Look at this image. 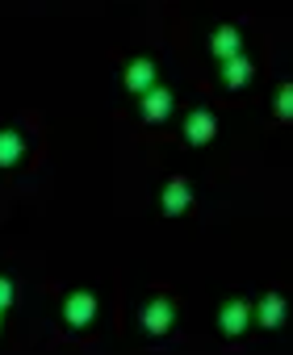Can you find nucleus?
<instances>
[{
  "label": "nucleus",
  "mask_w": 293,
  "mask_h": 355,
  "mask_svg": "<svg viewBox=\"0 0 293 355\" xmlns=\"http://www.w3.org/2000/svg\"><path fill=\"white\" fill-rule=\"evenodd\" d=\"M142 113H146V121H160V117H168L172 113V96H168V88H146L142 92Z\"/></svg>",
  "instance_id": "nucleus-1"
},
{
  "label": "nucleus",
  "mask_w": 293,
  "mask_h": 355,
  "mask_svg": "<svg viewBox=\"0 0 293 355\" xmlns=\"http://www.w3.org/2000/svg\"><path fill=\"white\" fill-rule=\"evenodd\" d=\"M92 313H97V301H92L88 293H76V297H67V305H63V318H67L72 326H88Z\"/></svg>",
  "instance_id": "nucleus-2"
},
{
  "label": "nucleus",
  "mask_w": 293,
  "mask_h": 355,
  "mask_svg": "<svg viewBox=\"0 0 293 355\" xmlns=\"http://www.w3.org/2000/svg\"><path fill=\"white\" fill-rule=\"evenodd\" d=\"M142 326L151 330V334H164L172 326V305L168 301H151V305H146V313H142Z\"/></svg>",
  "instance_id": "nucleus-3"
},
{
  "label": "nucleus",
  "mask_w": 293,
  "mask_h": 355,
  "mask_svg": "<svg viewBox=\"0 0 293 355\" xmlns=\"http://www.w3.org/2000/svg\"><path fill=\"white\" fill-rule=\"evenodd\" d=\"M222 80H226L231 88H243V84L251 80V63H247L243 55H231V59H222Z\"/></svg>",
  "instance_id": "nucleus-4"
},
{
  "label": "nucleus",
  "mask_w": 293,
  "mask_h": 355,
  "mask_svg": "<svg viewBox=\"0 0 293 355\" xmlns=\"http://www.w3.org/2000/svg\"><path fill=\"white\" fill-rule=\"evenodd\" d=\"M126 84H130V92H138V96H142L146 88L156 84V67L146 63V59H138V63H134V67L126 71Z\"/></svg>",
  "instance_id": "nucleus-5"
},
{
  "label": "nucleus",
  "mask_w": 293,
  "mask_h": 355,
  "mask_svg": "<svg viewBox=\"0 0 293 355\" xmlns=\"http://www.w3.org/2000/svg\"><path fill=\"white\" fill-rule=\"evenodd\" d=\"M185 138L197 146V142H210L214 138V113H193L189 125H185Z\"/></svg>",
  "instance_id": "nucleus-6"
},
{
  "label": "nucleus",
  "mask_w": 293,
  "mask_h": 355,
  "mask_svg": "<svg viewBox=\"0 0 293 355\" xmlns=\"http://www.w3.org/2000/svg\"><path fill=\"white\" fill-rule=\"evenodd\" d=\"M247 313H251V309H247L243 301L226 305V309H222V330H226V334H243V326H247Z\"/></svg>",
  "instance_id": "nucleus-7"
},
{
  "label": "nucleus",
  "mask_w": 293,
  "mask_h": 355,
  "mask_svg": "<svg viewBox=\"0 0 293 355\" xmlns=\"http://www.w3.org/2000/svg\"><path fill=\"white\" fill-rule=\"evenodd\" d=\"M214 55H218V59L239 55V30H235V26H226V30H218V34H214Z\"/></svg>",
  "instance_id": "nucleus-8"
},
{
  "label": "nucleus",
  "mask_w": 293,
  "mask_h": 355,
  "mask_svg": "<svg viewBox=\"0 0 293 355\" xmlns=\"http://www.w3.org/2000/svg\"><path fill=\"white\" fill-rule=\"evenodd\" d=\"M189 205V184L185 180H172L168 193H164V214H181Z\"/></svg>",
  "instance_id": "nucleus-9"
},
{
  "label": "nucleus",
  "mask_w": 293,
  "mask_h": 355,
  "mask_svg": "<svg viewBox=\"0 0 293 355\" xmlns=\"http://www.w3.org/2000/svg\"><path fill=\"white\" fill-rule=\"evenodd\" d=\"M17 155H22V134L17 130H5V134H0V163H17Z\"/></svg>",
  "instance_id": "nucleus-10"
},
{
  "label": "nucleus",
  "mask_w": 293,
  "mask_h": 355,
  "mask_svg": "<svg viewBox=\"0 0 293 355\" xmlns=\"http://www.w3.org/2000/svg\"><path fill=\"white\" fill-rule=\"evenodd\" d=\"M281 318H285V301H281L276 293L264 297V301H260V322H264V326H281Z\"/></svg>",
  "instance_id": "nucleus-11"
},
{
  "label": "nucleus",
  "mask_w": 293,
  "mask_h": 355,
  "mask_svg": "<svg viewBox=\"0 0 293 355\" xmlns=\"http://www.w3.org/2000/svg\"><path fill=\"white\" fill-rule=\"evenodd\" d=\"M9 301H13V284H9V280H0V309H5Z\"/></svg>",
  "instance_id": "nucleus-12"
}]
</instances>
